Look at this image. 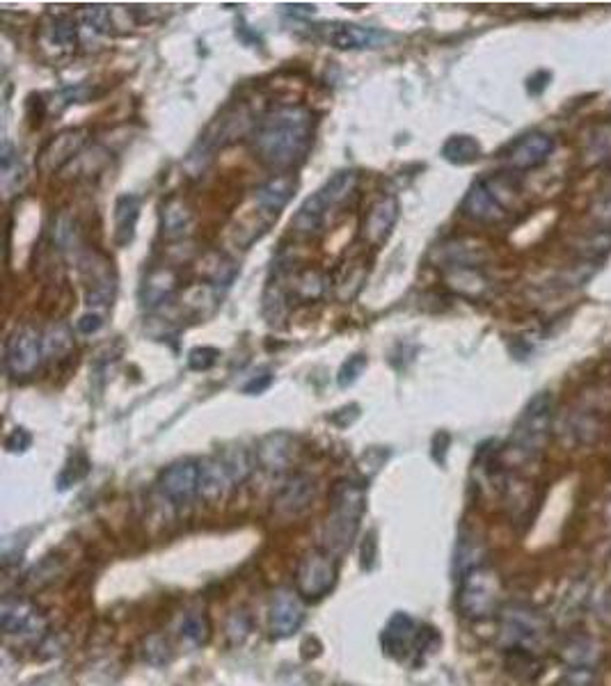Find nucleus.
Listing matches in <instances>:
<instances>
[{
	"label": "nucleus",
	"instance_id": "f257e3e1",
	"mask_svg": "<svg viewBox=\"0 0 611 686\" xmlns=\"http://www.w3.org/2000/svg\"><path fill=\"white\" fill-rule=\"evenodd\" d=\"M314 142V115L303 106H282L257 124L252 147L259 161L277 172H289L305 158Z\"/></svg>",
	"mask_w": 611,
	"mask_h": 686
},
{
	"label": "nucleus",
	"instance_id": "f03ea898",
	"mask_svg": "<svg viewBox=\"0 0 611 686\" xmlns=\"http://www.w3.org/2000/svg\"><path fill=\"white\" fill-rule=\"evenodd\" d=\"M364 508H367V492L355 481H337L330 494V515L325 522V552L341 556L351 549L360 529Z\"/></svg>",
	"mask_w": 611,
	"mask_h": 686
},
{
	"label": "nucleus",
	"instance_id": "7ed1b4c3",
	"mask_svg": "<svg viewBox=\"0 0 611 686\" xmlns=\"http://www.w3.org/2000/svg\"><path fill=\"white\" fill-rule=\"evenodd\" d=\"M357 188V172L353 170H339L316 190L312 197L305 199L298 213L293 215L291 229L300 236H314L319 234L325 225V218L332 209H337L355 193Z\"/></svg>",
	"mask_w": 611,
	"mask_h": 686
},
{
	"label": "nucleus",
	"instance_id": "20e7f679",
	"mask_svg": "<svg viewBox=\"0 0 611 686\" xmlns=\"http://www.w3.org/2000/svg\"><path fill=\"white\" fill-rule=\"evenodd\" d=\"M552 625L545 613L529 604H509L499 616V643L506 650L536 654L550 638Z\"/></svg>",
	"mask_w": 611,
	"mask_h": 686
},
{
	"label": "nucleus",
	"instance_id": "39448f33",
	"mask_svg": "<svg viewBox=\"0 0 611 686\" xmlns=\"http://www.w3.org/2000/svg\"><path fill=\"white\" fill-rule=\"evenodd\" d=\"M554 419V401L547 392L536 394L522 410L518 424L513 428L509 449L522 460L536 458L543 453L547 440H550Z\"/></svg>",
	"mask_w": 611,
	"mask_h": 686
},
{
	"label": "nucleus",
	"instance_id": "423d86ee",
	"mask_svg": "<svg viewBox=\"0 0 611 686\" xmlns=\"http://www.w3.org/2000/svg\"><path fill=\"white\" fill-rule=\"evenodd\" d=\"M502 579L488 565H476L460 577L458 611L467 620H486L499 611Z\"/></svg>",
	"mask_w": 611,
	"mask_h": 686
},
{
	"label": "nucleus",
	"instance_id": "0eeeda50",
	"mask_svg": "<svg viewBox=\"0 0 611 686\" xmlns=\"http://www.w3.org/2000/svg\"><path fill=\"white\" fill-rule=\"evenodd\" d=\"M504 193H513L509 177L479 179L467 190L460 211H463L465 218L481 222V225H495V222H502L509 215Z\"/></svg>",
	"mask_w": 611,
	"mask_h": 686
},
{
	"label": "nucleus",
	"instance_id": "6e6552de",
	"mask_svg": "<svg viewBox=\"0 0 611 686\" xmlns=\"http://www.w3.org/2000/svg\"><path fill=\"white\" fill-rule=\"evenodd\" d=\"M44 360V339L35 325H19L5 341V371L12 380L33 378Z\"/></svg>",
	"mask_w": 611,
	"mask_h": 686
},
{
	"label": "nucleus",
	"instance_id": "1a4fd4ad",
	"mask_svg": "<svg viewBox=\"0 0 611 686\" xmlns=\"http://www.w3.org/2000/svg\"><path fill=\"white\" fill-rule=\"evenodd\" d=\"M337 556L325 549H312L296 568V593L307 602H319L337 584Z\"/></svg>",
	"mask_w": 611,
	"mask_h": 686
},
{
	"label": "nucleus",
	"instance_id": "9d476101",
	"mask_svg": "<svg viewBox=\"0 0 611 686\" xmlns=\"http://www.w3.org/2000/svg\"><path fill=\"white\" fill-rule=\"evenodd\" d=\"M78 270H81V277L87 289V305L103 307L108 305V302H113L117 291V275L113 261H110L106 254L87 247V250L78 254Z\"/></svg>",
	"mask_w": 611,
	"mask_h": 686
},
{
	"label": "nucleus",
	"instance_id": "9b49d317",
	"mask_svg": "<svg viewBox=\"0 0 611 686\" xmlns=\"http://www.w3.org/2000/svg\"><path fill=\"white\" fill-rule=\"evenodd\" d=\"M314 35L321 39L323 44L332 46L339 51H364V49H378L380 44H385L392 35L383 33L378 28L369 26H357V23L346 21H332V23H319L314 26Z\"/></svg>",
	"mask_w": 611,
	"mask_h": 686
},
{
	"label": "nucleus",
	"instance_id": "f8f14e48",
	"mask_svg": "<svg viewBox=\"0 0 611 686\" xmlns=\"http://www.w3.org/2000/svg\"><path fill=\"white\" fill-rule=\"evenodd\" d=\"M158 490L172 506H188L200 494V462H174L158 478Z\"/></svg>",
	"mask_w": 611,
	"mask_h": 686
},
{
	"label": "nucleus",
	"instance_id": "ddd939ff",
	"mask_svg": "<svg viewBox=\"0 0 611 686\" xmlns=\"http://www.w3.org/2000/svg\"><path fill=\"white\" fill-rule=\"evenodd\" d=\"M0 627L7 636L42 634L46 620L42 611L26 597H5L0 604Z\"/></svg>",
	"mask_w": 611,
	"mask_h": 686
},
{
	"label": "nucleus",
	"instance_id": "4468645a",
	"mask_svg": "<svg viewBox=\"0 0 611 686\" xmlns=\"http://www.w3.org/2000/svg\"><path fill=\"white\" fill-rule=\"evenodd\" d=\"M399 199L394 195H385L376 199L374 204H371V209L364 215V222H362V241L364 245L369 247H383L387 241H390L392 231L396 227V222H399Z\"/></svg>",
	"mask_w": 611,
	"mask_h": 686
},
{
	"label": "nucleus",
	"instance_id": "2eb2a0df",
	"mask_svg": "<svg viewBox=\"0 0 611 686\" xmlns=\"http://www.w3.org/2000/svg\"><path fill=\"white\" fill-rule=\"evenodd\" d=\"M554 151V140L547 133H527L515 140L504 154V163L511 172H529L541 167Z\"/></svg>",
	"mask_w": 611,
	"mask_h": 686
},
{
	"label": "nucleus",
	"instance_id": "dca6fc26",
	"mask_svg": "<svg viewBox=\"0 0 611 686\" xmlns=\"http://www.w3.org/2000/svg\"><path fill=\"white\" fill-rule=\"evenodd\" d=\"M380 641H383V648L390 657L406 659L412 650H424V629H417L415 620L408 613H394Z\"/></svg>",
	"mask_w": 611,
	"mask_h": 686
},
{
	"label": "nucleus",
	"instance_id": "f3484780",
	"mask_svg": "<svg viewBox=\"0 0 611 686\" xmlns=\"http://www.w3.org/2000/svg\"><path fill=\"white\" fill-rule=\"evenodd\" d=\"M305 622V606L300 602V595L289 588H280L271 600V611H268V625L271 634L277 638L293 636Z\"/></svg>",
	"mask_w": 611,
	"mask_h": 686
},
{
	"label": "nucleus",
	"instance_id": "a211bd4d",
	"mask_svg": "<svg viewBox=\"0 0 611 686\" xmlns=\"http://www.w3.org/2000/svg\"><path fill=\"white\" fill-rule=\"evenodd\" d=\"M85 135H87L85 129H67L58 135H53V138L44 145V149L39 151V158H37L39 170H42L44 174H51V172L62 170L69 161H74V156L85 145V140H87Z\"/></svg>",
	"mask_w": 611,
	"mask_h": 686
},
{
	"label": "nucleus",
	"instance_id": "6ab92c4d",
	"mask_svg": "<svg viewBox=\"0 0 611 686\" xmlns=\"http://www.w3.org/2000/svg\"><path fill=\"white\" fill-rule=\"evenodd\" d=\"M316 494V483L314 478H309L305 474L293 476L291 481L284 485V488L277 492V497L273 501L275 513L289 520V517H298L300 513L312 506Z\"/></svg>",
	"mask_w": 611,
	"mask_h": 686
},
{
	"label": "nucleus",
	"instance_id": "aec40b11",
	"mask_svg": "<svg viewBox=\"0 0 611 686\" xmlns=\"http://www.w3.org/2000/svg\"><path fill=\"white\" fill-rule=\"evenodd\" d=\"M140 209H142V202L138 195L124 193L117 197L115 213H113V222H115L113 241L117 247H129L133 243V238H136V229H138V220H140Z\"/></svg>",
	"mask_w": 611,
	"mask_h": 686
},
{
	"label": "nucleus",
	"instance_id": "412c9836",
	"mask_svg": "<svg viewBox=\"0 0 611 686\" xmlns=\"http://www.w3.org/2000/svg\"><path fill=\"white\" fill-rule=\"evenodd\" d=\"M296 188L298 183L291 174H280V177H273L271 181L261 183L255 190V202L259 204L261 211L271 213L277 218V213H280L284 206L291 202V197L296 195Z\"/></svg>",
	"mask_w": 611,
	"mask_h": 686
},
{
	"label": "nucleus",
	"instance_id": "4be33fe9",
	"mask_svg": "<svg viewBox=\"0 0 611 686\" xmlns=\"http://www.w3.org/2000/svg\"><path fill=\"white\" fill-rule=\"evenodd\" d=\"M234 481L229 476L225 462L220 456L216 458H204L200 462V497L206 501H220L227 497L229 488H232Z\"/></svg>",
	"mask_w": 611,
	"mask_h": 686
},
{
	"label": "nucleus",
	"instance_id": "5701e85b",
	"mask_svg": "<svg viewBox=\"0 0 611 686\" xmlns=\"http://www.w3.org/2000/svg\"><path fill=\"white\" fill-rule=\"evenodd\" d=\"M195 215L181 197H170L161 209V234L165 241H181L193 229Z\"/></svg>",
	"mask_w": 611,
	"mask_h": 686
},
{
	"label": "nucleus",
	"instance_id": "b1692460",
	"mask_svg": "<svg viewBox=\"0 0 611 686\" xmlns=\"http://www.w3.org/2000/svg\"><path fill=\"white\" fill-rule=\"evenodd\" d=\"M177 273L170 268H156L149 273V277L145 279V284H142L140 289V298H142V305L147 309H156L161 307L165 300L172 298V293L177 291Z\"/></svg>",
	"mask_w": 611,
	"mask_h": 686
},
{
	"label": "nucleus",
	"instance_id": "393cba45",
	"mask_svg": "<svg viewBox=\"0 0 611 686\" xmlns=\"http://www.w3.org/2000/svg\"><path fill=\"white\" fill-rule=\"evenodd\" d=\"M561 659L568 668H593L600 659V645L589 636H570L561 645Z\"/></svg>",
	"mask_w": 611,
	"mask_h": 686
},
{
	"label": "nucleus",
	"instance_id": "a878e982",
	"mask_svg": "<svg viewBox=\"0 0 611 686\" xmlns=\"http://www.w3.org/2000/svg\"><path fill=\"white\" fill-rule=\"evenodd\" d=\"M261 467L268 469V472L280 474L289 467V462L293 458L291 449V437L289 435H271L268 440H264L261 449L257 451Z\"/></svg>",
	"mask_w": 611,
	"mask_h": 686
},
{
	"label": "nucleus",
	"instance_id": "bb28decb",
	"mask_svg": "<svg viewBox=\"0 0 611 686\" xmlns=\"http://www.w3.org/2000/svg\"><path fill=\"white\" fill-rule=\"evenodd\" d=\"M483 156L481 142L474 135H451V138L442 145V158L451 165H472Z\"/></svg>",
	"mask_w": 611,
	"mask_h": 686
},
{
	"label": "nucleus",
	"instance_id": "cd10ccee",
	"mask_svg": "<svg viewBox=\"0 0 611 686\" xmlns=\"http://www.w3.org/2000/svg\"><path fill=\"white\" fill-rule=\"evenodd\" d=\"M46 35H49L51 44L60 46V49H71L78 39V23L71 14H51L49 23H46Z\"/></svg>",
	"mask_w": 611,
	"mask_h": 686
},
{
	"label": "nucleus",
	"instance_id": "c85d7f7f",
	"mask_svg": "<svg viewBox=\"0 0 611 686\" xmlns=\"http://www.w3.org/2000/svg\"><path fill=\"white\" fill-rule=\"evenodd\" d=\"M181 636H184L190 645H195V648H202L211 638L209 616H206L204 611L186 613L184 620H181Z\"/></svg>",
	"mask_w": 611,
	"mask_h": 686
},
{
	"label": "nucleus",
	"instance_id": "c756f323",
	"mask_svg": "<svg viewBox=\"0 0 611 686\" xmlns=\"http://www.w3.org/2000/svg\"><path fill=\"white\" fill-rule=\"evenodd\" d=\"M222 462H225L229 476H232L234 483H243L248 481L250 474H252V456L248 449H243V446H236V449H229L225 453H220Z\"/></svg>",
	"mask_w": 611,
	"mask_h": 686
},
{
	"label": "nucleus",
	"instance_id": "7c9ffc66",
	"mask_svg": "<svg viewBox=\"0 0 611 686\" xmlns=\"http://www.w3.org/2000/svg\"><path fill=\"white\" fill-rule=\"evenodd\" d=\"M71 348H74V339H71V332L67 325H53L49 334H46L44 339V355L51 357V360H62V357H67L71 353Z\"/></svg>",
	"mask_w": 611,
	"mask_h": 686
},
{
	"label": "nucleus",
	"instance_id": "2f4dec72",
	"mask_svg": "<svg viewBox=\"0 0 611 686\" xmlns=\"http://www.w3.org/2000/svg\"><path fill=\"white\" fill-rule=\"evenodd\" d=\"M589 156H591V163L611 161V122L598 124L591 131Z\"/></svg>",
	"mask_w": 611,
	"mask_h": 686
},
{
	"label": "nucleus",
	"instance_id": "473e14b6",
	"mask_svg": "<svg viewBox=\"0 0 611 686\" xmlns=\"http://www.w3.org/2000/svg\"><path fill=\"white\" fill-rule=\"evenodd\" d=\"M142 657L152 666H165L172 659V648L163 634H152L142 641Z\"/></svg>",
	"mask_w": 611,
	"mask_h": 686
},
{
	"label": "nucleus",
	"instance_id": "72a5a7b5",
	"mask_svg": "<svg viewBox=\"0 0 611 686\" xmlns=\"http://www.w3.org/2000/svg\"><path fill=\"white\" fill-rule=\"evenodd\" d=\"M87 474H90V460H87L85 453H74L65 465V469H62V474L58 478V488L69 490L71 485L83 481Z\"/></svg>",
	"mask_w": 611,
	"mask_h": 686
},
{
	"label": "nucleus",
	"instance_id": "f704fd0d",
	"mask_svg": "<svg viewBox=\"0 0 611 686\" xmlns=\"http://www.w3.org/2000/svg\"><path fill=\"white\" fill-rule=\"evenodd\" d=\"M364 369H367V355H362V353H355L348 357V360L341 364V369L337 373V385L341 389H348V387H353L357 380H360V376L364 373Z\"/></svg>",
	"mask_w": 611,
	"mask_h": 686
},
{
	"label": "nucleus",
	"instance_id": "c9c22d12",
	"mask_svg": "<svg viewBox=\"0 0 611 686\" xmlns=\"http://www.w3.org/2000/svg\"><path fill=\"white\" fill-rule=\"evenodd\" d=\"M83 26L90 28L92 33L106 35L113 28V19H110V10L106 5H90L83 12Z\"/></svg>",
	"mask_w": 611,
	"mask_h": 686
},
{
	"label": "nucleus",
	"instance_id": "e433bc0d",
	"mask_svg": "<svg viewBox=\"0 0 611 686\" xmlns=\"http://www.w3.org/2000/svg\"><path fill=\"white\" fill-rule=\"evenodd\" d=\"M296 293L300 300H316L323 293V279L319 273H312L307 270L300 277H296V286L289 291V295Z\"/></svg>",
	"mask_w": 611,
	"mask_h": 686
},
{
	"label": "nucleus",
	"instance_id": "4c0bfd02",
	"mask_svg": "<svg viewBox=\"0 0 611 686\" xmlns=\"http://www.w3.org/2000/svg\"><path fill=\"white\" fill-rule=\"evenodd\" d=\"M218 357H220L218 348H211V346L193 348L188 353V366H190V371H209L216 366Z\"/></svg>",
	"mask_w": 611,
	"mask_h": 686
},
{
	"label": "nucleus",
	"instance_id": "58836bf2",
	"mask_svg": "<svg viewBox=\"0 0 611 686\" xmlns=\"http://www.w3.org/2000/svg\"><path fill=\"white\" fill-rule=\"evenodd\" d=\"M250 632V620L245 616L243 611H236L232 618H229V625H227V634H229V641L234 645L236 643H243V638L248 636Z\"/></svg>",
	"mask_w": 611,
	"mask_h": 686
},
{
	"label": "nucleus",
	"instance_id": "ea45409f",
	"mask_svg": "<svg viewBox=\"0 0 611 686\" xmlns=\"http://www.w3.org/2000/svg\"><path fill=\"white\" fill-rule=\"evenodd\" d=\"M598 680H595V673L593 668H568V675L563 677L559 686H595Z\"/></svg>",
	"mask_w": 611,
	"mask_h": 686
},
{
	"label": "nucleus",
	"instance_id": "a19ab883",
	"mask_svg": "<svg viewBox=\"0 0 611 686\" xmlns=\"http://www.w3.org/2000/svg\"><path fill=\"white\" fill-rule=\"evenodd\" d=\"M30 444H33V435H30L26 428H14L12 433L7 435L5 449L10 453H23L30 449Z\"/></svg>",
	"mask_w": 611,
	"mask_h": 686
},
{
	"label": "nucleus",
	"instance_id": "79ce46f5",
	"mask_svg": "<svg viewBox=\"0 0 611 686\" xmlns=\"http://www.w3.org/2000/svg\"><path fill=\"white\" fill-rule=\"evenodd\" d=\"M103 323H106L103 321V314H99V311H87V314L76 321V330L85 334V337H90V334H97L101 330Z\"/></svg>",
	"mask_w": 611,
	"mask_h": 686
},
{
	"label": "nucleus",
	"instance_id": "37998d69",
	"mask_svg": "<svg viewBox=\"0 0 611 686\" xmlns=\"http://www.w3.org/2000/svg\"><path fill=\"white\" fill-rule=\"evenodd\" d=\"M271 385H273V373L271 371H261L259 376H252L248 382H245L243 394H248V396L264 394L266 389H271Z\"/></svg>",
	"mask_w": 611,
	"mask_h": 686
},
{
	"label": "nucleus",
	"instance_id": "c03bdc74",
	"mask_svg": "<svg viewBox=\"0 0 611 686\" xmlns=\"http://www.w3.org/2000/svg\"><path fill=\"white\" fill-rule=\"evenodd\" d=\"M593 218L600 222L602 229L605 231H611V195H607L602 202L595 204V209H593Z\"/></svg>",
	"mask_w": 611,
	"mask_h": 686
},
{
	"label": "nucleus",
	"instance_id": "a18cd8bd",
	"mask_svg": "<svg viewBox=\"0 0 611 686\" xmlns=\"http://www.w3.org/2000/svg\"><path fill=\"white\" fill-rule=\"evenodd\" d=\"M547 83H550V74H547V71H538L536 76L529 78L527 90H529V94H541L547 87Z\"/></svg>",
	"mask_w": 611,
	"mask_h": 686
},
{
	"label": "nucleus",
	"instance_id": "49530a36",
	"mask_svg": "<svg viewBox=\"0 0 611 686\" xmlns=\"http://www.w3.org/2000/svg\"><path fill=\"white\" fill-rule=\"evenodd\" d=\"M607 520L611 522V501H609V504H607Z\"/></svg>",
	"mask_w": 611,
	"mask_h": 686
}]
</instances>
